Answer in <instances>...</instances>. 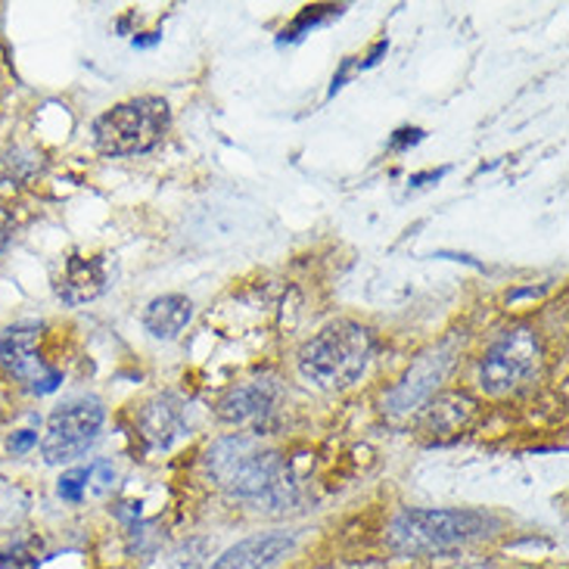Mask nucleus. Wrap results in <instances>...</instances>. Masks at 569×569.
Segmentation results:
<instances>
[{
	"label": "nucleus",
	"mask_w": 569,
	"mask_h": 569,
	"mask_svg": "<svg viewBox=\"0 0 569 569\" xmlns=\"http://www.w3.org/2000/svg\"><path fill=\"white\" fill-rule=\"evenodd\" d=\"M206 473L216 489L249 505L283 510L299 498L287 458L252 432H233L218 439L206 451Z\"/></svg>",
	"instance_id": "1"
},
{
	"label": "nucleus",
	"mask_w": 569,
	"mask_h": 569,
	"mask_svg": "<svg viewBox=\"0 0 569 569\" xmlns=\"http://www.w3.org/2000/svg\"><path fill=\"white\" fill-rule=\"evenodd\" d=\"M498 520L473 508H405L386 529V545L399 557H439L486 539Z\"/></svg>",
	"instance_id": "2"
},
{
	"label": "nucleus",
	"mask_w": 569,
	"mask_h": 569,
	"mask_svg": "<svg viewBox=\"0 0 569 569\" xmlns=\"http://www.w3.org/2000/svg\"><path fill=\"white\" fill-rule=\"evenodd\" d=\"M377 339L365 323L333 321L308 339L299 352V373L323 392H342L368 370Z\"/></svg>",
	"instance_id": "3"
},
{
	"label": "nucleus",
	"mask_w": 569,
	"mask_h": 569,
	"mask_svg": "<svg viewBox=\"0 0 569 569\" xmlns=\"http://www.w3.org/2000/svg\"><path fill=\"white\" fill-rule=\"evenodd\" d=\"M171 128V109L162 97H131L93 122V147L109 159L143 156L159 147Z\"/></svg>",
	"instance_id": "4"
},
{
	"label": "nucleus",
	"mask_w": 569,
	"mask_h": 569,
	"mask_svg": "<svg viewBox=\"0 0 569 569\" xmlns=\"http://www.w3.org/2000/svg\"><path fill=\"white\" fill-rule=\"evenodd\" d=\"M541 361H545V349H541L539 333L526 323H517L495 339L482 355L477 370L479 389L495 399L510 396L539 377Z\"/></svg>",
	"instance_id": "5"
},
{
	"label": "nucleus",
	"mask_w": 569,
	"mask_h": 569,
	"mask_svg": "<svg viewBox=\"0 0 569 569\" xmlns=\"http://www.w3.org/2000/svg\"><path fill=\"white\" fill-rule=\"evenodd\" d=\"M103 417H107L103 405L91 396H78L57 405L53 415L47 417V432L41 439L44 461L53 467L78 461L97 442L103 430Z\"/></svg>",
	"instance_id": "6"
},
{
	"label": "nucleus",
	"mask_w": 569,
	"mask_h": 569,
	"mask_svg": "<svg viewBox=\"0 0 569 569\" xmlns=\"http://www.w3.org/2000/svg\"><path fill=\"white\" fill-rule=\"evenodd\" d=\"M41 327L38 323H16L0 339V365L34 396H47L62 383V370L47 365L41 358Z\"/></svg>",
	"instance_id": "7"
},
{
	"label": "nucleus",
	"mask_w": 569,
	"mask_h": 569,
	"mask_svg": "<svg viewBox=\"0 0 569 569\" xmlns=\"http://www.w3.org/2000/svg\"><path fill=\"white\" fill-rule=\"evenodd\" d=\"M451 361H455V339H446L436 349L420 355L415 361V368L405 373V380L386 396V415H411V411H420L436 396V386L446 380Z\"/></svg>",
	"instance_id": "8"
},
{
	"label": "nucleus",
	"mask_w": 569,
	"mask_h": 569,
	"mask_svg": "<svg viewBox=\"0 0 569 569\" xmlns=\"http://www.w3.org/2000/svg\"><path fill=\"white\" fill-rule=\"evenodd\" d=\"M283 386L278 377H259L243 386H233L224 399L218 401V417L231 427L262 432L280 411Z\"/></svg>",
	"instance_id": "9"
},
{
	"label": "nucleus",
	"mask_w": 569,
	"mask_h": 569,
	"mask_svg": "<svg viewBox=\"0 0 569 569\" xmlns=\"http://www.w3.org/2000/svg\"><path fill=\"white\" fill-rule=\"evenodd\" d=\"M473 417H477V401L467 392H439L420 408L417 432L427 446H446L473 423Z\"/></svg>",
	"instance_id": "10"
},
{
	"label": "nucleus",
	"mask_w": 569,
	"mask_h": 569,
	"mask_svg": "<svg viewBox=\"0 0 569 569\" xmlns=\"http://www.w3.org/2000/svg\"><path fill=\"white\" fill-rule=\"evenodd\" d=\"M296 545H299L296 532H287V529L259 532L228 548L212 563V569H278L296 551Z\"/></svg>",
	"instance_id": "11"
},
{
	"label": "nucleus",
	"mask_w": 569,
	"mask_h": 569,
	"mask_svg": "<svg viewBox=\"0 0 569 569\" xmlns=\"http://www.w3.org/2000/svg\"><path fill=\"white\" fill-rule=\"evenodd\" d=\"M187 432V405L178 396H159L140 411V439L147 451H169Z\"/></svg>",
	"instance_id": "12"
},
{
	"label": "nucleus",
	"mask_w": 569,
	"mask_h": 569,
	"mask_svg": "<svg viewBox=\"0 0 569 569\" xmlns=\"http://www.w3.org/2000/svg\"><path fill=\"white\" fill-rule=\"evenodd\" d=\"M109 274L107 262L103 259H84V256H69L62 262V271L53 290L60 296L66 306H84V302H93L100 292L107 290Z\"/></svg>",
	"instance_id": "13"
},
{
	"label": "nucleus",
	"mask_w": 569,
	"mask_h": 569,
	"mask_svg": "<svg viewBox=\"0 0 569 569\" xmlns=\"http://www.w3.org/2000/svg\"><path fill=\"white\" fill-rule=\"evenodd\" d=\"M193 318V302L187 296L169 292L153 299L147 311H143V327L147 333L156 339H178L184 333V327Z\"/></svg>",
	"instance_id": "14"
},
{
	"label": "nucleus",
	"mask_w": 569,
	"mask_h": 569,
	"mask_svg": "<svg viewBox=\"0 0 569 569\" xmlns=\"http://www.w3.org/2000/svg\"><path fill=\"white\" fill-rule=\"evenodd\" d=\"M88 482H91V467H72L57 482V495H60L62 501H69V505H81Z\"/></svg>",
	"instance_id": "15"
},
{
	"label": "nucleus",
	"mask_w": 569,
	"mask_h": 569,
	"mask_svg": "<svg viewBox=\"0 0 569 569\" xmlns=\"http://www.w3.org/2000/svg\"><path fill=\"white\" fill-rule=\"evenodd\" d=\"M13 231H16L13 212H10L7 206H0V256H3V249L10 247V240H13Z\"/></svg>",
	"instance_id": "16"
},
{
	"label": "nucleus",
	"mask_w": 569,
	"mask_h": 569,
	"mask_svg": "<svg viewBox=\"0 0 569 569\" xmlns=\"http://www.w3.org/2000/svg\"><path fill=\"white\" fill-rule=\"evenodd\" d=\"M34 446H38V432L19 430L10 436V451H13V455H26V451H31Z\"/></svg>",
	"instance_id": "17"
},
{
	"label": "nucleus",
	"mask_w": 569,
	"mask_h": 569,
	"mask_svg": "<svg viewBox=\"0 0 569 569\" xmlns=\"http://www.w3.org/2000/svg\"><path fill=\"white\" fill-rule=\"evenodd\" d=\"M323 569H383L377 563H349V567H323Z\"/></svg>",
	"instance_id": "18"
}]
</instances>
